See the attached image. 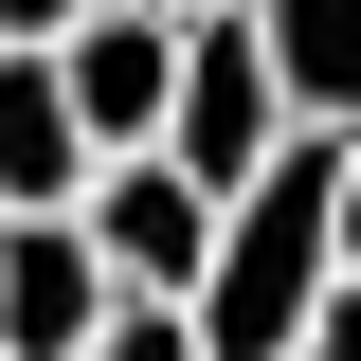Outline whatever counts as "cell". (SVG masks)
<instances>
[{"instance_id": "obj_11", "label": "cell", "mask_w": 361, "mask_h": 361, "mask_svg": "<svg viewBox=\"0 0 361 361\" xmlns=\"http://www.w3.org/2000/svg\"><path fill=\"white\" fill-rule=\"evenodd\" d=\"M73 18H90V0H0V37H73Z\"/></svg>"}, {"instance_id": "obj_10", "label": "cell", "mask_w": 361, "mask_h": 361, "mask_svg": "<svg viewBox=\"0 0 361 361\" xmlns=\"http://www.w3.org/2000/svg\"><path fill=\"white\" fill-rule=\"evenodd\" d=\"M325 217H343V271H361V127H325Z\"/></svg>"}, {"instance_id": "obj_6", "label": "cell", "mask_w": 361, "mask_h": 361, "mask_svg": "<svg viewBox=\"0 0 361 361\" xmlns=\"http://www.w3.org/2000/svg\"><path fill=\"white\" fill-rule=\"evenodd\" d=\"M73 180H90L73 73H54V37H0V199H73Z\"/></svg>"}, {"instance_id": "obj_4", "label": "cell", "mask_w": 361, "mask_h": 361, "mask_svg": "<svg viewBox=\"0 0 361 361\" xmlns=\"http://www.w3.org/2000/svg\"><path fill=\"white\" fill-rule=\"evenodd\" d=\"M54 73H73L90 163H109V145H163V109H180V18H163V0H90L73 37H54Z\"/></svg>"}, {"instance_id": "obj_3", "label": "cell", "mask_w": 361, "mask_h": 361, "mask_svg": "<svg viewBox=\"0 0 361 361\" xmlns=\"http://www.w3.org/2000/svg\"><path fill=\"white\" fill-rule=\"evenodd\" d=\"M73 217H90V253H109V289H199V253H217V180L199 163H163V145H109V163L73 180Z\"/></svg>"}, {"instance_id": "obj_1", "label": "cell", "mask_w": 361, "mask_h": 361, "mask_svg": "<svg viewBox=\"0 0 361 361\" xmlns=\"http://www.w3.org/2000/svg\"><path fill=\"white\" fill-rule=\"evenodd\" d=\"M325 271H343V217H325V127H289L253 180L217 199V253H199V343L217 361H289V325L325 307Z\"/></svg>"}, {"instance_id": "obj_8", "label": "cell", "mask_w": 361, "mask_h": 361, "mask_svg": "<svg viewBox=\"0 0 361 361\" xmlns=\"http://www.w3.org/2000/svg\"><path fill=\"white\" fill-rule=\"evenodd\" d=\"M73 361H217V343H199V307H163V289H109V325H90Z\"/></svg>"}, {"instance_id": "obj_9", "label": "cell", "mask_w": 361, "mask_h": 361, "mask_svg": "<svg viewBox=\"0 0 361 361\" xmlns=\"http://www.w3.org/2000/svg\"><path fill=\"white\" fill-rule=\"evenodd\" d=\"M289 361H361V271H325V307L289 325Z\"/></svg>"}, {"instance_id": "obj_13", "label": "cell", "mask_w": 361, "mask_h": 361, "mask_svg": "<svg viewBox=\"0 0 361 361\" xmlns=\"http://www.w3.org/2000/svg\"><path fill=\"white\" fill-rule=\"evenodd\" d=\"M0 361H18V343H0Z\"/></svg>"}, {"instance_id": "obj_7", "label": "cell", "mask_w": 361, "mask_h": 361, "mask_svg": "<svg viewBox=\"0 0 361 361\" xmlns=\"http://www.w3.org/2000/svg\"><path fill=\"white\" fill-rule=\"evenodd\" d=\"M289 127H361V0H253Z\"/></svg>"}, {"instance_id": "obj_5", "label": "cell", "mask_w": 361, "mask_h": 361, "mask_svg": "<svg viewBox=\"0 0 361 361\" xmlns=\"http://www.w3.org/2000/svg\"><path fill=\"white\" fill-rule=\"evenodd\" d=\"M109 325V253H90L73 199H0V343L18 361H73Z\"/></svg>"}, {"instance_id": "obj_12", "label": "cell", "mask_w": 361, "mask_h": 361, "mask_svg": "<svg viewBox=\"0 0 361 361\" xmlns=\"http://www.w3.org/2000/svg\"><path fill=\"white\" fill-rule=\"evenodd\" d=\"M163 18H199V0H163Z\"/></svg>"}, {"instance_id": "obj_2", "label": "cell", "mask_w": 361, "mask_h": 361, "mask_svg": "<svg viewBox=\"0 0 361 361\" xmlns=\"http://www.w3.org/2000/svg\"><path fill=\"white\" fill-rule=\"evenodd\" d=\"M271 145H289V90H271L253 0H199V18H180V109H163V163H199V180L235 199Z\"/></svg>"}]
</instances>
